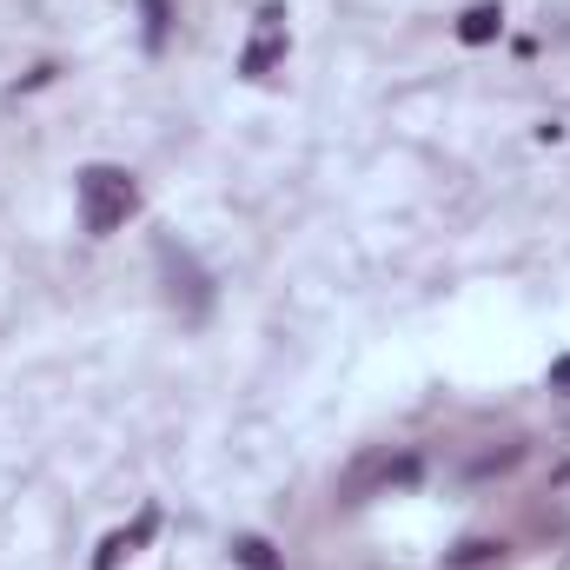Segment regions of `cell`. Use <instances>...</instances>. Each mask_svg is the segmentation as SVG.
Listing matches in <instances>:
<instances>
[{"mask_svg": "<svg viewBox=\"0 0 570 570\" xmlns=\"http://www.w3.org/2000/svg\"><path fill=\"white\" fill-rule=\"evenodd\" d=\"M73 199H80V226H87L94 239L120 233V226L140 213V186H134L127 166H80V173H73Z\"/></svg>", "mask_w": 570, "mask_h": 570, "instance_id": "6da1fadb", "label": "cell"}, {"mask_svg": "<svg viewBox=\"0 0 570 570\" xmlns=\"http://www.w3.org/2000/svg\"><path fill=\"white\" fill-rule=\"evenodd\" d=\"M159 273H166V298H173L186 318H206V312H213V279H206L179 246H159Z\"/></svg>", "mask_w": 570, "mask_h": 570, "instance_id": "7a4b0ae2", "label": "cell"}, {"mask_svg": "<svg viewBox=\"0 0 570 570\" xmlns=\"http://www.w3.org/2000/svg\"><path fill=\"white\" fill-rule=\"evenodd\" d=\"M279 60H285V7L266 0L259 20H253V40H246V53H239V73H246V80H266Z\"/></svg>", "mask_w": 570, "mask_h": 570, "instance_id": "3957f363", "label": "cell"}, {"mask_svg": "<svg viewBox=\"0 0 570 570\" xmlns=\"http://www.w3.org/2000/svg\"><path fill=\"white\" fill-rule=\"evenodd\" d=\"M153 531H159V511H140V518H134L127 531H114V538L100 544V558H94V570H120V564H127V558H134V551L146 544V538H153Z\"/></svg>", "mask_w": 570, "mask_h": 570, "instance_id": "277c9868", "label": "cell"}, {"mask_svg": "<svg viewBox=\"0 0 570 570\" xmlns=\"http://www.w3.org/2000/svg\"><path fill=\"white\" fill-rule=\"evenodd\" d=\"M498 33H504V7H498V0H478V7L458 20V40H464V47H484V40H498Z\"/></svg>", "mask_w": 570, "mask_h": 570, "instance_id": "5b68a950", "label": "cell"}, {"mask_svg": "<svg viewBox=\"0 0 570 570\" xmlns=\"http://www.w3.org/2000/svg\"><path fill=\"white\" fill-rule=\"evenodd\" d=\"M498 558H504L498 538H464L458 551H444V570H484V564H498Z\"/></svg>", "mask_w": 570, "mask_h": 570, "instance_id": "8992f818", "label": "cell"}, {"mask_svg": "<svg viewBox=\"0 0 570 570\" xmlns=\"http://www.w3.org/2000/svg\"><path fill=\"white\" fill-rule=\"evenodd\" d=\"M140 20H146V47L159 53L166 33H173V0H140Z\"/></svg>", "mask_w": 570, "mask_h": 570, "instance_id": "52a82bcc", "label": "cell"}, {"mask_svg": "<svg viewBox=\"0 0 570 570\" xmlns=\"http://www.w3.org/2000/svg\"><path fill=\"white\" fill-rule=\"evenodd\" d=\"M233 558H239L246 570H279V551H273L266 538H239V544H233Z\"/></svg>", "mask_w": 570, "mask_h": 570, "instance_id": "ba28073f", "label": "cell"}, {"mask_svg": "<svg viewBox=\"0 0 570 570\" xmlns=\"http://www.w3.org/2000/svg\"><path fill=\"white\" fill-rule=\"evenodd\" d=\"M551 385H558V392H570V358H551Z\"/></svg>", "mask_w": 570, "mask_h": 570, "instance_id": "9c48e42d", "label": "cell"}, {"mask_svg": "<svg viewBox=\"0 0 570 570\" xmlns=\"http://www.w3.org/2000/svg\"><path fill=\"white\" fill-rule=\"evenodd\" d=\"M564 484H570V471H564Z\"/></svg>", "mask_w": 570, "mask_h": 570, "instance_id": "30bf717a", "label": "cell"}]
</instances>
